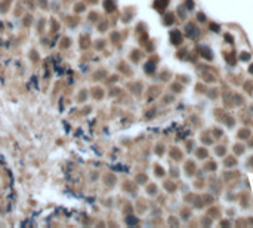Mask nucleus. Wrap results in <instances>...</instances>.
<instances>
[{"instance_id": "5", "label": "nucleus", "mask_w": 253, "mask_h": 228, "mask_svg": "<svg viewBox=\"0 0 253 228\" xmlns=\"http://www.w3.org/2000/svg\"><path fill=\"white\" fill-rule=\"evenodd\" d=\"M198 155H200V158H204V155H206V152L203 151V150H198Z\"/></svg>"}, {"instance_id": "3", "label": "nucleus", "mask_w": 253, "mask_h": 228, "mask_svg": "<svg viewBox=\"0 0 253 228\" xmlns=\"http://www.w3.org/2000/svg\"><path fill=\"white\" fill-rule=\"evenodd\" d=\"M173 43L179 44L181 43V33L179 31H173Z\"/></svg>"}, {"instance_id": "1", "label": "nucleus", "mask_w": 253, "mask_h": 228, "mask_svg": "<svg viewBox=\"0 0 253 228\" xmlns=\"http://www.w3.org/2000/svg\"><path fill=\"white\" fill-rule=\"evenodd\" d=\"M185 33H187V36L190 38H195L200 36V30H198L194 24H188L187 28H185Z\"/></svg>"}, {"instance_id": "6", "label": "nucleus", "mask_w": 253, "mask_h": 228, "mask_svg": "<svg viewBox=\"0 0 253 228\" xmlns=\"http://www.w3.org/2000/svg\"><path fill=\"white\" fill-rule=\"evenodd\" d=\"M210 28L213 31H219V28H218V25H215V24H210Z\"/></svg>"}, {"instance_id": "2", "label": "nucleus", "mask_w": 253, "mask_h": 228, "mask_svg": "<svg viewBox=\"0 0 253 228\" xmlns=\"http://www.w3.org/2000/svg\"><path fill=\"white\" fill-rule=\"evenodd\" d=\"M200 50H201V55L204 56V58H209V59H212V52L209 47H200Z\"/></svg>"}, {"instance_id": "7", "label": "nucleus", "mask_w": 253, "mask_h": 228, "mask_svg": "<svg viewBox=\"0 0 253 228\" xmlns=\"http://www.w3.org/2000/svg\"><path fill=\"white\" fill-rule=\"evenodd\" d=\"M187 7H188V9H193V1H191V0L187 1Z\"/></svg>"}, {"instance_id": "9", "label": "nucleus", "mask_w": 253, "mask_h": 228, "mask_svg": "<svg viewBox=\"0 0 253 228\" xmlns=\"http://www.w3.org/2000/svg\"><path fill=\"white\" fill-rule=\"evenodd\" d=\"M250 73H253V65H252V67H250Z\"/></svg>"}, {"instance_id": "8", "label": "nucleus", "mask_w": 253, "mask_h": 228, "mask_svg": "<svg viewBox=\"0 0 253 228\" xmlns=\"http://www.w3.org/2000/svg\"><path fill=\"white\" fill-rule=\"evenodd\" d=\"M198 19H200V21H204V16H203V13H198Z\"/></svg>"}, {"instance_id": "4", "label": "nucleus", "mask_w": 253, "mask_h": 228, "mask_svg": "<svg viewBox=\"0 0 253 228\" xmlns=\"http://www.w3.org/2000/svg\"><path fill=\"white\" fill-rule=\"evenodd\" d=\"M250 58V55L249 53H241V59H244V61H247Z\"/></svg>"}]
</instances>
